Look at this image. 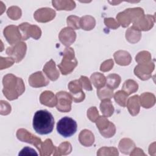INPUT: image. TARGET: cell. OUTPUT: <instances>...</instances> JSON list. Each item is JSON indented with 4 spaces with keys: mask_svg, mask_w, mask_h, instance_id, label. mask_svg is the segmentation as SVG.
<instances>
[{
    "mask_svg": "<svg viewBox=\"0 0 156 156\" xmlns=\"http://www.w3.org/2000/svg\"><path fill=\"white\" fill-rule=\"evenodd\" d=\"M32 126L37 133L40 135L49 134L54 129V116L46 110H38L34 114Z\"/></svg>",
    "mask_w": 156,
    "mask_h": 156,
    "instance_id": "1",
    "label": "cell"
},
{
    "mask_svg": "<svg viewBox=\"0 0 156 156\" xmlns=\"http://www.w3.org/2000/svg\"><path fill=\"white\" fill-rule=\"evenodd\" d=\"M2 83L3 94L10 101L17 99L25 90L22 79L17 77L12 74L5 75L3 78Z\"/></svg>",
    "mask_w": 156,
    "mask_h": 156,
    "instance_id": "2",
    "label": "cell"
},
{
    "mask_svg": "<svg viewBox=\"0 0 156 156\" xmlns=\"http://www.w3.org/2000/svg\"><path fill=\"white\" fill-rule=\"evenodd\" d=\"M77 65V61L74 57V50L71 48H66L63 52V57L60 64L58 65L63 75L69 74Z\"/></svg>",
    "mask_w": 156,
    "mask_h": 156,
    "instance_id": "3",
    "label": "cell"
},
{
    "mask_svg": "<svg viewBox=\"0 0 156 156\" xmlns=\"http://www.w3.org/2000/svg\"><path fill=\"white\" fill-rule=\"evenodd\" d=\"M57 132L65 138L70 137L73 135L77 130V124L73 118L65 116L61 118L57 123Z\"/></svg>",
    "mask_w": 156,
    "mask_h": 156,
    "instance_id": "4",
    "label": "cell"
},
{
    "mask_svg": "<svg viewBox=\"0 0 156 156\" xmlns=\"http://www.w3.org/2000/svg\"><path fill=\"white\" fill-rule=\"evenodd\" d=\"M95 122L101 134L104 137L110 138L115 135V126L105 116H99Z\"/></svg>",
    "mask_w": 156,
    "mask_h": 156,
    "instance_id": "5",
    "label": "cell"
},
{
    "mask_svg": "<svg viewBox=\"0 0 156 156\" xmlns=\"http://www.w3.org/2000/svg\"><path fill=\"white\" fill-rule=\"evenodd\" d=\"M18 27L22 33V40H26L30 37L38 40L41 36V31L37 26L31 25L27 23H23L20 24Z\"/></svg>",
    "mask_w": 156,
    "mask_h": 156,
    "instance_id": "6",
    "label": "cell"
},
{
    "mask_svg": "<svg viewBox=\"0 0 156 156\" xmlns=\"http://www.w3.org/2000/svg\"><path fill=\"white\" fill-rule=\"evenodd\" d=\"M57 109L61 112H69L71 110L73 98L70 93L66 91H60L56 94Z\"/></svg>",
    "mask_w": 156,
    "mask_h": 156,
    "instance_id": "7",
    "label": "cell"
},
{
    "mask_svg": "<svg viewBox=\"0 0 156 156\" xmlns=\"http://www.w3.org/2000/svg\"><path fill=\"white\" fill-rule=\"evenodd\" d=\"M26 51V44L24 43L20 42L13 46L8 47L6 53L12 58L15 62H20L24 57Z\"/></svg>",
    "mask_w": 156,
    "mask_h": 156,
    "instance_id": "8",
    "label": "cell"
},
{
    "mask_svg": "<svg viewBox=\"0 0 156 156\" xmlns=\"http://www.w3.org/2000/svg\"><path fill=\"white\" fill-rule=\"evenodd\" d=\"M16 136L18 139L21 141L34 145L38 150L40 151V147L42 143L41 139L29 133L27 130L24 129H18L16 132Z\"/></svg>",
    "mask_w": 156,
    "mask_h": 156,
    "instance_id": "9",
    "label": "cell"
},
{
    "mask_svg": "<svg viewBox=\"0 0 156 156\" xmlns=\"http://www.w3.org/2000/svg\"><path fill=\"white\" fill-rule=\"evenodd\" d=\"M68 88L75 102H80L84 100L85 94L82 91V85L79 80L71 81L68 84Z\"/></svg>",
    "mask_w": 156,
    "mask_h": 156,
    "instance_id": "10",
    "label": "cell"
},
{
    "mask_svg": "<svg viewBox=\"0 0 156 156\" xmlns=\"http://www.w3.org/2000/svg\"><path fill=\"white\" fill-rule=\"evenodd\" d=\"M4 35L8 43L11 45L16 44V42L22 38L19 27L13 25L9 26L4 29Z\"/></svg>",
    "mask_w": 156,
    "mask_h": 156,
    "instance_id": "11",
    "label": "cell"
},
{
    "mask_svg": "<svg viewBox=\"0 0 156 156\" xmlns=\"http://www.w3.org/2000/svg\"><path fill=\"white\" fill-rule=\"evenodd\" d=\"M55 16V12L50 8L38 9L34 13V18L38 22L46 23L51 21Z\"/></svg>",
    "mask_w": 156,
    "mask_h": 156,
    "instance_id": "12",
    "label": "cell"
},
{
    "mask_svg": "<svg viewBox=\"0 0 156 156\" xmlns=\"http://www.w3.org/2000/svg\"><path fill=\"white\" fill-rule=\"evenodd\" d=\"M76 37V32L70 27H65L63 29L59 34L60 41L66 46H69L74 43Z\"/></svg>",
    "mask_w": 156,
    "mask_h": 156,
    "instance_id": "13",
    "label": "cell"
},
{
    "mask_svg": "<svg viewBox=\"0 0 156 156\" xmlns=\"http://www.w3.org/2000/svg\"><path fill=\"white\" fill-rule=\"evenodd\" d=\"M49 83V80L45 77L41 71L32 74L29 78V85L34 88L44 87L48 85Z\"/></svg>",
    "mask_w": 156,
    "mask_h": 156,
    "instance_id": "14",
    "label": "cell"
},
{
    "mask_svg": "<svg viewBox=\"0 0 156 156\" xmlns=\"http://www.w3.org/2000/svg\"><path fill=\"white\" fill-rule=\"evenodd\" d=\"M43 71L49 79L52 81L56 80L59 77V73L55 68V63L52 59L48 62L43 67Z\"/></svg>",
    "mask_w": 156,
    "mask_h": 156,
    "instance_id": "15",
    "label": "cell"
},
{
    "mask_svg": "<svg viewBox=\"0 0 156 156\" xmlns=\"http://www.w3.org/2000/svg\"><path fill=\"white\" fill-rule=\"evenodd\" d=\"M40 101L41 104L50 107H53L57 102V98L50 91H43L40 95Z\"/></svg>",
    "mask_w": 156,
    "mask_h": 156,
    "instance_id": "16",
    "label": "cell"
},
{
    "mask_svg": "<svg viewBox=\"0 0 156 156\" xmlns=\"http://www.w3.org/2000/svg\"><path fill=\"white\" fill-rule=\"evenodd\" d=\"M79 140L83 146L89 147L93 144L94 141V137L91 131L84 129L80 132Z\"/></svg>",
    "mask_w": 156,
    "mask_h": 156,
    "instance_id": "17",
    "label": "cell"
},
{
    "mask_svg": "<svg viewBox=\"0 0 156 156\" xmlns=\"http://www.w3.org/2000/svg\"><path fill=\"white\" fill-rule=\"evenodd\" d=\"M126 105L127 106L128 110L132 116L136 115L140 110L139 104V96L135 95L128 99Z\"/></svg>",
    "mask_w": 156,
    "mask_h": 156,
    "instance_id": "18",
    "label": "cell"
},
{
    "mask_svg": "<svg viewBox=\"0 0 156 156\" xmlns=\"http://www.w3.org/2000/svg\"><path fill=\"white\" fill-rule=\"evenodd\" d=\"M114 57L116 63L119 65H128L131 61V57L128 52L118 51L114 54Z\"/></svg>",
    "mask_w": 156,
    "mask_h": 156,
    "instance_id": "19",
    "label": "cell"
},
{
    "mask_svg": "<svg viewBox=\"0 0 156 156\" xmlns=\"http://www.w3.org/2000/svg\"><path fill=\"white\" fill-rule=\"evenodd\" d=\"M100 110L105 117L110 116L114 112V107L109 99H103L100 104Z\"/></svg>",
    "mask_w": 156,
    "mask_h": 156,
    "instance_id": "20",
    "label": "cell"
},
{
    "mask_svg": "<svg viewBox=\"0 0 156 156\" xmlns=\"http://www.w3.org/2000/svg\"><path fill=\"white\" fill-rule=\"evenodd\" d=\"M90 80L92 83L97 89L104 87L106 83V78L103 74L99 73H95L92 74L91 76Z\"/></svg>",
    "mask_w": 156,
    "mask_h": 156,
    "instance_id": "21",
    "label": "cell"
},
{
    "mask_svg": "<svg viewBox=\"0 0 156 156\" xmlns=\"http://www.w3.org/2000/svg\"><path fill=\"white\" fill-rule=\"evenodd\" d=\"M80 27L85 30L92 29L95 26V20L91 16H84L80 19Z\"/></svg>",
    "mask_w": 156,
    "mask_h": 156,
    "instance_id": "22",
    "label": "cell"
},
{
    "mask_svg": "<svg viewBox=\"0 0 156 156\" xmlns=\"http://www.w3.org/2000/svg\"><path fill=\"white\" fill-rule=\"evenodd\" d=\"M135 145L133 141L130 139H122L120 141L119 144V148L121 152L125 154H129L130 152L133 147H135Z\"/></svg>",
    "mask_w": 156,
    "mask_h": 156,
    "instance_id": "23",
    "label": "cell"
},
{
    "mask_svg": "<svg viewBox=\"0 0 156 156\" xmlns=\"http://www.w3.org/2000/svg\"><path fill=\"white\" fill-rule=\"evenodd\" d=\"M55 149V147L52 144L51 139H47L41 143L40 147V155H50Z\"/></svg>",
    "mask_w": 156,
    "mask_h": 156,
    "instance_id": "24",
    "label": "cell"
},
{
    "mask_svg": "<svg viewBox=\"0 0 156 156\" xmlns=\"http://www.w3.org/2000/svg\"><path fill=\"white\" fill-rule=\"evenodd\" d=\"M121 82V77L116 74H109L106 77V84L107 87L112 90L116 88Z\"/></svg>",
    "mask_w": 156,
    "mask_h": 156,
    "instance_id": "25",
    "label": "cell"
},
{
    "mask_svg": "<svg viewBox=\"0 0 156 156\" xmlns=\"http://www.w3.org/2000/svg\"><path fill=\"white\" fill-rule=\"evenodd\" d=\"M72 150L71 145L68 142H64L60 144L58 147L56 148L54 151L55 153L53 154L54 155H67L71 153Z\"/></svg>",
    "mask_w": 156,
    "mask_h": 156,
    "instance_id": "26",
    "label": "cell"
},
{
    "mask_svg": "<svg viewBox=\"0 0 156 156\" xmlns=\"http://www.w3.org/2000/svg\"><path fill=\"white\" fill-rule=\"evenodd\" d=\"M138 88V84L133 80H126L122 86V91H125L128 95L135 93Z\"/></svg>",
    "mask_w": 156,
    "mask_h": 156,
    "instance_id": "27",
    "label": "cell"
},
{
    "mask_svg": "<svg viewBox=\"0 0 156 156\" xmlns=\"http://www.w3.org/2000/svg\"><path fill=\"white\" fill-rule=\"evenodd\" d=\"M128 94L124 91H118L116 92L114 99L115 101L118 103L119 105L122 107H126L127 104V99Z\"/></svg>",
    "mask_w": 156,
    "mask_h": 156,
    "instance_id": "28",
    "label": "cell"
},
{
    "mask_svg": "<svg viewBox=\"0 0 156 156\" xmlns=\"http://www.w3.org/2000/svg\"><path fill=\"white\" fill-rule=\"evenodd\" d=\"M97 94L100 99H110L113 97V90L109 88L108 87H103L102 90L99 88L97 90Z\"/></svg>",
    "mask_w": 156,
    "mask_h": 156,
    "instance_id": "29",
    "label": "cell"
},
{
    "mask_svg": "<svg viewBox=\"0 0 156 156\" xmlns=\"http://www.w3.org/2000/svg\"><path fill=\"white\" fill-rule=\"evenodd\" d=\"M80 18L76 16H70L67 18L68 26L72 27L74 29H79L80 27Z\"/></svg>",
    "mask_w": 156,
    "mask_h": 156,
    "instance_id": "30",
    "label": "cell"
},
{
    "mask_svg": "<svg viewBox=\"0 0 156 156\" xmlns=\"http://www.w3.org/2000/svg\"><path fill=\"white\" fill-rule=\"evenodd\" d=\"M7 13L9 18H10L11 19H12L13 20H16L17 19H16V17L15 14H16L18 16L21 17V9L20 8H18V7L12 6V7L9 8V9L7 12Z\"/></svg>",
    "mask_w": 156,
    "mask_h": 156,
    "instance_id": "31",
    "label": "cell"
},
{
    "mask_svg": "<svg viewBox=\"0 0 156 156\" xmlns=\"http://www.w3.org/2000/svg\"><path fill=\"white\" fill-rule=\"evenodd\" d=\"M87 116H88V118L92 122H95L98 119V118L99 117L98 111L97 110L96 108L95 107H92L90 108H89L87 112Z\"/></svg>",
    "mask_w": 156,
    "mask_h": 156,
    "instance_id": "32",
    "label": "cell"
},
{
    "mask_svg": "<svg viewBox=\"0 0 156 156\" xmlns=\"http://www.w3.org/2000/svg\"><path fill=\"white\" fill-rule=\"evenodd\" d=\"M79 80L80 81L81 83H82V87L87 90V91H91L92 90V87H91V85L90 84V82L88 80V79L85 77V76H81Z\"/></svg>",
    "mask_w": 156,
    "mask_h": 156,
    "instance_id": "33",
    "label": "cell"
},
{
    "mask_svg": "<svg viewBox=\"0 0 156 156\" xmlns=\"http://www.w3.org/2000/svg\"><path fill=\"white\" fill-rule=\"evenodd\" d=\"M19 155H38V154L35 152V151L31 148V147H24L21 152L18 154Z\"/></svg>",
    "mask_w": 156,
    "mask_h": 156,
    "instance_id": "34",
    "label": "cell"
},
{
    "mask_svg": "<svg viewBox=\"0 0 156 156\" xmlns=\"http://www.w3.org/2000/svg\"><path fill=\"white\" fill-rule=\"evenodd\" d=\"M113 66V61L112 60H108L105 61L101 66L100 70L102 71H107L112 69Z\"/></svg>",
    "mask_w": 156,
    "mask_h": 156,
    "instance_id": "35",
    "label": "cell"
},
{
    "mask_svg": "<svg viewBox=\"0 0 156 156\" xmlns=\"http://www.w3.org/2000/svg\"><path fill=\"white\" fill-rule=\"evenodd\" d=\"M104 23L107 26L113 29L118 28L119 26V24H118L113 18H105Z\"/></svg>",
    "mask_w": 156,
    "mask_h": 156,
    "instance_id": "36",
    "label": "cell"
}]
</instances>
